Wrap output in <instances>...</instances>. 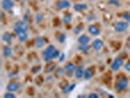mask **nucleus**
<instances>
[{"instance_id": "obj_4", "label": "nucleus", "mask_w": 130, "mask_h": 98, "mask_svg": "<svg viewBox=\"0 0 130 98\" xmlns=\"http://www.w3.org/2000/svg\"><path fill=\"white\" fill-rule=\"evenodd\" d=\"M128 27H129V23L126 21L117 22L115 24V31L117 33H124L128 30Z\"/></svg>"}, {"instance_id": "obj_35", "label": "nucleus", "mask_w": 130, "mask_h": 98, "mask_svg": "<svg viewBox=\"0 0 130 98\" xmlns=\"http://www.w3.org/2000/svg\"><path fill=\"white\" fill-rule=\"evenodd\" d=\"M124 68H125V70L127 71V72H129L130 73V61H128L125 65H124Z\"/></svg>"}, {"instance_id": "obj_1", "label": "nucleus", "mask_w": 130, "mask_h": 98, "mask_svg": "<svg viewBox=\"0 0 130 98\" xmlns=\"http://www.w3.org/2000/svg\"><path fill=\"white\" fill-rule=\"evenodd\" d=\"M128 85H129V80H128V78H126V76L121 75V76L117 79V82H116V86H115V87H116L117 91L121 92L127 88Z\"/></svg>"}, {"instance_id": "obj_38", "label": "nucleus", "mask_w": 130, "mask_h": 98, "mask_svg": "<svg viewBox=\"0 0 130 98\" xmlns=\"http://www.w3.org/2000/svg\"><path fill=\"white\" fill-rule=\"evenodd\" d=\"M128 40H129V41H130V35H129V37H128Z\"/></svg>"}, {"instance_id": "obj_7", "label": "nucleus", "mask_w": 130, "mask_h": 98, "mask_svg": "<svg viewBox=\"0 0 130 98\" xmlns=\"http://www.w3.org/2000/svg\"><path fill=\"white\" fill-rule=\"evenodd\" d=\"M65 71H66V74L69 76V77H72V75L74 74V71H75V65L72 63V62H69V63H67L65 65Z\"/></svg>"}, {"instance_id": "obj_32", "label": "nucleus", "mask_w": 130, "mask_h": 98, "mask_svg": "<svg viewBox=\"0 0 130 98\" xmlns=\"http://www.w3.org/2000/svg\"><path fill=\"white\" fill-rule=\"evenodd\" d=\"M87 97H89V98H99V97H100V95H99L98 93H96V92H92V93H90V94H88V95H87Z\"/></svg>"}, {"instance_id": "obj_27", "label": "nucleus", "mask_w": 130, "mask_h": 98, "mask_svg": "<svg viewBox=\"0 0 130 98\" xmlns=\"http://www.w3.org/2000/svg\"><path fill=\"white\" fill-rule=\"evenodd\" d=\"M40 70H41V66L40 65L33 66L31 68V70H30V72H31V74H38L40 72Z\"/></svg>"}, {"instance_id": "obj_36", "label": "nucleus", "mask_w": 130, "mask_h": 98, "mask_svg": "<svg viewBox=\"0 0 130 98\" xmlns=\"http://www.w3.org/2000/svg\"><path fill=\"white\" fill-rule=\"evenodd\" d=\"M77 97L78 98H83V97L86 98V97H87V95H86V94H85V95H84V94H80V95H78Z\"/></svg>"}, {"instance_id": "obj_19", "label": "nucleus", "mask_w": 130, "mask_h": 98, "mask_svg": "<svg viewBox=\"0 0 130 98\" xmlns=\"http://www.w3.org/2000/svg\"><path fill=\"white\" fill-rule=\"evenodd\" d=\"M44 44H45V40L42 36H38L34 40V45L36 48H41V47H43Z\"/></svg>"}, {"instance_id": "obj_15", "label": "nucleus", "mask_w": 130, "mask_h": 98, "mask_svg": "<svg viewBox=\"0 0 130 98\" xmlns=\"http://www.w3.org/2000/svg\"><path fill=\"white\" fill-rule=\"evenodd\" d=\"M75 88V83H67V85L62 88V92L64 94H69Z\"/></svg>"}, {"instance_id": "obj_28", "label": "nucleus", "mask_w": 130, "mask_h": 98, "mask_svg": "<svg viewBox=\"0 0 130 98\" xmlns=\"http://www.w3.org/2000/svg\"><path fill=\"white\" fill-rule=\"evenodd\" d=\"M57 38H58V41L60 42V43H63V42H65V41H66L67 35H66L65 33H60Z\"/></svg>"}, {"instance_id": "obj_25", "label": "nucleus", "mask_w": 130, "mask_h": 98, "mask_svg": "<svg viewBox=\"0 0 130 98\" xmlns=\"http://www.w3.org/2000/svg\"><path fill=\"white\" fill-rule=\"evenodd\" d=\"M109 5H112L115 7H120V1L119 0H109L108 1Z\"/></svg>"}, {"instance_id": "obj_21", "label": "nucleus", "mask_w": 130, "mask_h": 98, "mask_svg": "<svg viewBox=\"0 0 130 98\" xmlns=\"http://www.w3.org/2000/svg\"><path fill=\"white\" fill-rule=\"evenodd\" d=\"M17 36H18V39H19L20 42H26V40H27V37H28L27 32H22V33H19L18 34H17Z\"/></svg>"}, {"instance_id": "obj_17", "label": "nucleus", "mask_w": 130, "mask_h": 98, "mask_svg": "<svg viewBox=\"0 0 130 98\" xmlns=\"http://www.w3.org/2000/svg\"><path fill=\"white\" fill-rule=\"evenodd\" d=\"M77 41L79 44H88L90 42V37L87 34H81L80 36H78Z\"/></svg>"}, {"instance_id": "obj_10", "label": "nucleus", "mask_w": 130, "mask_h": 98, "mask_svg": "<svg viewBox=\"0 0 130 98\" xmlns=\"http://www.w3.org/2000/svg\"><path fill=\"white\" fill-rule=\"evenodd\" d=\"M56 64L54 62H46V65L44 67V72L47 73V74H50V73H53L56 71Z\"/></svg>"}, {"instance_id": "obj_3", "label": "nucleus", "mask_w": 130, "mask_h": 98, "mask_svg": "<svg viewBox=\"0 0 130 98\" xmlns=\"http://www.w3.org/2000/svg\"><path fill=\"white\" fill-rule=\"evenodd\" d=\"M27 30H28L27 23H26L25 21L17 22L15 26H14V32L16 33V34H18L19 33H22V32H27Z\"/></svg>"}, {"instance_id": "obj_18", "label": "nucleus", "mask_w": 130, "mask_h": 98, "mask_svg": "<svg viewBox=\"0 0 130 98\" xmlns=\"http://www.w3.org/2000/svg\"><path fill=\"white\" fill-rule=\"evenodd\" d=\"M87 8H88V6L85 3H76V4L73 5V9L76 12H82V11L86 10Z\"/></svg>"}, {"instance_id": "obj_24", "label": "nucleus", "mask_w": 130, "mask_h": 98, "mask_svg": "<svg viewBox=\"0 0 130 98\" xmlns=\"http://www.w3.org/2000/svg\"><path fill=\"white\" fill-rule=\"evenodd\" d=\"M72 15L71 13H67L63 17V23L64 24H69L70 22H71V20H72Z\"/></svg>"}, {"instance_id": "obj_31", "label": "nucleus", "mask_w": 130, "mask_h": 98, "mask_svg": "<svg viewBox=\"0 0 130 98\" xmlns=\"http://www.w3.org/2000/svg\"><path fill=\"white\" fill-rule=\"evenodd\" d=\"M60 55H61V52H60V50H58V49H55L54 50V52H53V60L54 59H57L60 57Z\"/></svg>"}, {"instance_id": "obj_30", "label": "nucleus", "mask_w": 130, "mask_h": 98, "mask_svg": "<svg viewBox=\"0 0 130 98\" xmlns=\"http://www.w3.org/2000/svg\"><path fill=\"white\" fill-rule=\"evenodd\" d=\"M83 30V26L82 25H79V26H76L74 27V30H73V33H75V34H78V33H81V31Z\"/></svg>"}, {"instance_id": "obj_11", "label": "nucleus", "mask_w": 130, "mask_h": 98, "mask_svg": "<svg viewBox=\"0 0 130 98\" xmlns=\"http://www.w3.org/2000/svg\"><path fill=\"white\" fill-rule=\"evenodd\" d=\"M88 33H90L91 35H94V36H97L100 34L101 31L99 29V26L97 25H90L88 26Z\"/></svg>"}, {"instance_id": "obj_5", "label": "nucleus", "mask_w": 130, "mask_h": 98, "mask_svg": "<svg viewBox=\"0 0 130 98\" xmlns=\"http://www.w3.org/2000/svg\"><path fill=\"white\" fill-rule=\"evenodd\" d=\"M122 66H123V59L121 58V57H117V58L113 59V61L111 62V71L117 72V71H118Z\"/></svg>"}, {"instance_id": "obj_26", "label": "nucleus", "mask_w": 130, "mask_h": 98, "mask_svg": "<svg viewBox=\"0 0 130 98\" xmlns=\"http://www.w3.org/2000/svg\"><path fill=\"white\" fill-rule=\"evenodd\" d=\"M121 17H122V19H123L124 21H126V22L130 23V12H129V11L123 12V13H122V15H121Z\"/></svg>"}, {"instance_id": "obj_12", "label": "nucleus", "mask_w": 130, "mask_h": 98, "mask_svg": "<svg viewBox=\"0 0 130 98\" xmlns=\"http://www.w3.org/2000/svg\"><path fill=\"white\" fill-rule=\"evenodd\" d=\"M94 69L95 68H93V67H90V68H87L86 70H84V76H83V78H84L85 80H89V79H91L92 77H93V75H94Z\"/></svg>"}, {"instance_id": "obj_34", "label": "nucleus", "mask_w": 130, "mask_h": 98, "mask_svg": "<svg viewBox=\"0 0 130 98\" xmlns=\"http://www.w3.org/2000/svg\"><path fill=\"white\" fill-rule=\"evenodd\" d=\"M35 19H36V22H37V23H40V22L42 21V15H41V14H36Z\"/></svg>"}, {"instance_id": "obj_2", "label": "nucleus", "mask_w": 130, "mask_h": 98, "mask_svg": "<svg viewBox=\"0 0 130 98\" xmlns=\"http://www.w3.org/2000/svg\"><path fill=\"white\" fill-rule=\"evenodd\" d=\"M55 49H56V48H55L54 45H48L45 49L43 50V52H42V58H43V60H44L45 62H50V61H52L53 52H54Z\"/></svg>"}, {"instance_id": "obj_33", "label": "nucleus", "mask_w": 130, "mask_h": 98, "mask_svg": "<svg viewBox=\"0 0 130 98\" xmlns=\"http://www.w3.org/2000/svg\"><path fill=\"white\" fill-rule=\"evenodd\" d=\"M65 58H66L65 53H61V55H60V57H59V62H60V63L64 62V61H65Z\"/></svg>"}, {"instance_id": "obj_14", "label": "nucleus", "mask_w": 130, "mask_h": 98, "mask_svg": "<svg viewBox=\"0 0 130 98\" xmlns=\"http://www.w3.org/2000/svg\"><path fill=\"white\" fill-rule=\"evenodd\" d=\"M83 76H84V69L82 66H78L75 68V71H74V77L77 78V79H80V78H83Z\"/></svg>"}, {"instance_id": "obj_20", "label": "nucleus", "mask_w": 130, "mask_h": 98, "mask_svg": "<svg viewBox=\"0 0 130 98\" xmlns=\"http://www.w3.org/2000/svg\"><path fill=\"white\" fill-rule=\"evenodd\" d=\"M12 38H13V36H12V34L9 32H5L2 34V40L4 42H6V43H10L12 41Z\"/></svg>"}, {"instance_id": "obj_8", "label": "nucleus", "mask_w": 130, "mask_h": 98, "mask_svg": "<svg viewBox=\"0 0 130 98\" xmlns=\"http://www.w3.org/2000/svg\"><path fill=\"white\" fill-rule=\"evenodd\" d=\"M104 46V42L101 40V39H94L93 42H92V48L95 50V51H100Z\"/></svg>"}, {"instance_id": "obj_37", "label": "nucleus", "mask_w": 130, "mask_h": 98, "mask_svg": "<svg viewBox=\"0 0 130 98\" xmlns=\"http://www.w3.org/2000/svg\"><path fill=\"white\" fill-rule=\"evenodd\" d=\"M126 47H127V49H128V50L130 51V41H128V42H127V44H126Z\"/></svg>"}, {"instance_id": "obj_23", "label": "nucleus", "mask_w": 130, "mask_h": 98, "mask_svg": "<svg viewBox=\"0 0 130 98\" xmlns=\"http://www.w3.org/2000/svg\"><path fill=\"white\" fill-rule=\"evenodd\" d=\"M65 73H66L65 68H58V69H56V71H55V75H56L57 78H60V77H63V75H64Z\"/></svg>"}, {"instance_id": "obj_9", "label": "nucleus", "mask_w": 130, "mask_h": 98, "mask_svg": "<svg viewBox=\"0 0 130 98\" xmlns=\"http://www.w3.org/2000/svg\"><path fill=\"white\" fill-rule=\"evenodd\" d=\"M56 6L60 10H64V9L71 7V2L69 0H59L57 2V4H56Z\"/></svg>"}, {"instance_id": "obj_13", "label": "nucleus", "mask_w": 130, "mask_h": 98, "mask_svg": "<svg viewBox=\"0 0 130 98\" xmlns=\"http://www.w3.org/2000/svg\"><path fill=\"white\" fill-rule=\"evenodd\" d=\"M7 90L8 91H18L20 89V83L19 82H16V81H12V82H9L8 85H7Z\"/></svg>"}, {"instance_id": "obj_16", "label": "nucleus", "mask_w": 130, "mask_h": 98, "mask_svg": "<svg viewBox=\"0 0 130 98\" xmlns=\"http://www.w3.org/2000/svg\"><path fill=\"white\" fill-rule=\"evenodd\" d=\"M2 53H3V56L5 58H10L12 56L13 51H12V48L9 45H5L3 46V48H2Z\"/></svg>"}, {"instance_id": "obj_22", "label": "nucleus", "mask_w": 130, "mask_h": 98, "mask_svg": "<svg viewBox=\"0 0 130 98\" xmlns=\"http://www.w3.org/2000/svg\"><path fill=\"white\" fill-rule=\"evenodd\" d=\"M78 51H81V52H88V50H89V45L88 44H79L77 47Z\"/></svg>"}, {"instance_id": "obj_29", "label": "nucleus", "mask_w": 130, "mask_h": 98, "mask_svg": "<svg viewBox=\"0 0 130 98\" xmlns=\"http://www.w3.org/2000/svg\"><path fill=\"white\" fill-rule=\"evenodd\" d=\"M4 98H16V94L12 91H8L4 94Z\"/></svg>"}, {"instance_id": "obj_6", "label": "nucleus", "mask_w": 130, "mask_h": 98, "mask_svg": "<svg viewBox=\"0 0 130 98\" xmlns=\"http://www.w3.org/2000/svg\"><path fill=\"white\" fill-rule=\"evenodd\" d=\"M1 6L4 11H10L11 9H13L15 6L13 0H2L1 1Z\"/></svg>"}]
</instances>
